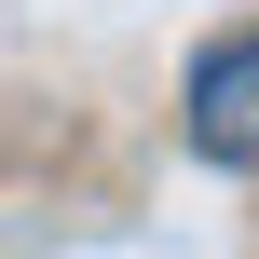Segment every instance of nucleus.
I'll return each instance as SVG.
<instances>
[{"instance_id": "f257e3e1", "label": "nucleus", "mask_w": 259, "mask_h": 259, "mask_svg": "<svg viewBox=\"0 0 259 259\" xmlns=\"http://www.w3.org/2000/svg\"><path fill=\"white\" fill-rule=\"evenodd\" d=\"M191 150L205 164H259V27H232L191 68Z\"/></svg>"}]
</instances>
